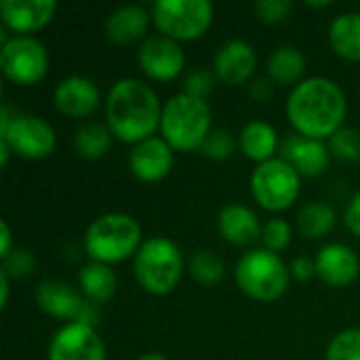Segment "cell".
Masks as SVG:
<instances>
[{
  "label": "cell",
  "mask_w": 360,
  "mask_h": 360,
  "mask_svg": "<svg viewBox=\"0 0 360 360\" xmlns=\"http://www.w3.org/2000/svg\"><path fill=\"white\" fill-rule=\"evenodd\" d=\"M346 95L329 78H306L293 86L287 101V118L295 133L310 139H331L346 118Z\"/></svg>",
  "instance_id": "6da1fadb"
},
{
  "label": "cell",
  "mask_w": 360,
  "mask_h": 360,
  "mask_svg": "<svg viewBox=\"0 0 360 360\" xmlns=\"http://www.w3.org/2000/svg\"><path fill=\"white\" fill-rule=\"evenodd\" d=\"M105 116L114 137L137 146L160 129L162 105L150 84L137 78H122L108 93Z\"/></svg>",
  "instance_id": "7a4b0ae2"
},
{
  "label": "cell",
  "mask_w": 360,
  "mask_h": 360,
  "mask_svg": "<svg viewBox=\"0 0 360 360\" xmlns=\"http://www.w3.org/2000/svg\"><path fill=\"white\" fill-rule=\"evenodd\" d=\"M211 108L205 99L179 93L162 105L160 133L162 139L177 152L202 150L211 129Z\"/></svg>",
  "instance_id": "3957f363"
},
{
  "label": "cell",
  "mask_w": 360,
  "mask_h": 360,
  "mask_svg": "<svg viewBox=\"0 0 360 360\" xmlns=\"http://www.w3.org/2000/svg\"><path fill=\"white\" fill-rule=\"evenodd\" d=\"M141 247V228L127 213H105L97 217L86 234L84 249L97 264H118L137 253Z\"/></svg>",
  "instance_id": "277c9868"
},
{
  "label": "cell",
  "mask_w": 360,
  "mask_h": 360,
  "mask_svg": "<svg viewBox=\"0 0 360 360\" xmlns=\"http://www.w3.org/2000/svg\"><path fill=\"white\" fill-rule=\"evenodd\" d=\"M184 266V253L173 240L152 236L135 253L133 272L143 291L152 295H167L181 281Z\"/></svg>",
  "instance_id": "5b68a950"
},
{
  "label": "cell",
  "mask_w": 360,
  "mask_h": 360,
  "mask_svg": "<svg viewBox=\"0 0 360 360\" xmlns=\"http://www.w3.org/2000/svg\"><path fill=\"white\" fill-rule=\"evenodd\" d=\"M289 270L283 259L268 249L245 253L236 266V283L249 297L257 302H274L289 287Z\"/></svg>",
  "instance_id": "8992f818"
},
{
  "label": "cell",
  "mask_w": 360,
  "mask_h": 360,
  "mask_svg": "<svg viewBox=\"0 0 360 360\" xmlns=\"http://www.w3.org/2000/svg\"><path fill=\"white\" fill-rule=\"evenodd\" d=\"M152 21L175 42L196 40L213 21V4L209 0H158L152 6Z\"/></svg>",
  "instance_id": "52a82bcc"
},
{
  "label": "cell",
  "mask_w": 360,
  "mask_h": 360,
  "mask_svg": "<svg viewBox=\"0 0 360 360\" xmlns=\"http://www.w3.org/2000/svg\"><path fill=\"white\" fill-rule=\"evenodd\" d=\"M302 175L283 158L257 165L251 175V194L266 211H285L300 196Z\"/></svg>",
  "instance_id": "ba28073f"
},
{
  "label": "cell",
  "mask_w": 360,
  "mask_h": 360,
  "mask_svg": "<svg viewBox=\"0 0 360 360\" xmlns=\"http://www.w3.org/2000/svg\"><path fill=\"white\" fill-rule=\"evenodd\" d=\"M0 141H4L11 148V152H15L21 158L38 160V158L49 156L55 150L57 135L46 120L38 116H25V114L11 116L8 110L2 108Z\"/></svg>",
  "instance_id": "9c48e42d"
},
{
  "label": "cell",
  "mask_w": 360,
  "mask_h": 360,
  "mask_svg": "<svg viewBox=\"0 0 360 360\" xmlns=\"http://www.w3.org/2000/svg\"><path fill=\"white\" fill-rule=\"evenodd\" d=\"M0 68L11 82L19 86H32L46 76L49 53L36 38L15 36L2 44Z\"/></svg>",
  "instance_id": "30bf717a"
},
{
  "label": "cell",
  "mask_w": 360,
  "mask_h": 360,
  "mask_svg": "<svg viewBox=\"0 0 360 360\" xmlns=\"http://www.w3.org/2000/svg\"><path fill=\"white\" fill-rule=\"evenodd\" d=\"M36 302L44 314L59 321L86 323V325H93L95 321L93 306L86 304L80 297V293H76L63 281H42L36 289Z\"/></svg>",
  "instance_id": "8fae6325"
},
{
  "label": "cell",
  "mask_w": 360,
  "mask_h": 360,
  "mask_svg": "<svg viewBox=\"0 0 360 360\" xmlns=\"http://www.w3.org/2000/svg\"><path fill=\"white\" fill-rule=\"evenodd\" d=\"M49 360H105V346L93 325L68 323L53 335Z\"/></svg>",
  "instance_id": "7c38bea8"
},
{
  "label": "cell",
  "mask_w": 360,
  "mask_h": 360,
  "mask_svg": "<svg viewBox=\"0 0 360 360\" xmlns=\"http://www.w3.org/2000/svg\"><path fill=\"white\" fill-rule=\"evenodd\" d=\"M141 70L152 80H173L177 78L186 68V55L179 46V42L167 38V36H150L143 40L137 53Z\"/></svg>",
  "instance_id": "4fadbf2b"
},
{
  "label": "cell",
  "mask_w": 360,
  "mask_h": 360,
  "mask_svg": "<svg viewBox=\"0 0 360 360\" xmlns=\"http://www.w3.org/2000/svg\"><path fill=\"white\" fill-rule=\"evenodd\" d=\"M57 11L55 0H4L0 2V17L6 30L17 36H27L42 30Z\"/></svg>",
  "instance_id": "5bb4252c"
},
{
  "label": "cell",
  "mask_w": 360,
  "mask_h": 360,
  "mask_svg": "<svg viewBox=\"0 0 360 360\" xmlns=\"http://www.w3.org/2000/svg\"><path fill=\"white\" fill-rule=\"evenodd\" d=\"M278 152L281 158L287 160L304 177L323 175L329 167V148L323 141L304 137L300 133H291L281 139Z\"/></svg>",
  "instance_id": "9a60e30c"
},
{
  "label": "cell",
  "mask_w": 360,
  "mask_h": 360,
  "mask_svg": "<svg viewBox=\"0 0 360 360\" xmlns=\"http://www.w3.org/2000/svg\"><path fill=\"white\" fill-rule=\"evenodd\" d=\"M129 169L139 181L156 184L173 169V148L162 137H150L133 148Z\"/></svg>",
  "instance_id": "2e32d148"
},
{
  "label": "cell",
  "mask_w": 360,
  "mask_h": 360,
  "mask_svg": "<svg viewBox=\"0 0 360 360\" xmlns=\"http://www.w3.org/2000/svg\"><path fill=\"white\" fill-rule=\"evenodd\" d=\"M255 68H257V55L253 46L247 44L245 40L226 42L213 59L215 76L230 86L249 82L255 74Z\"/></svg>",
  "instance_id": "e0dca14e"
},
{
  "label": "cell",
  "mask_w": 360,
  "mask_h": 360,
  "mask_svg": "<svg viewBox=\"0 0 360 360\" xmlns=\"http://www.w3.org/2000/svg\"><path fill=\"white\" fill-rule=\"evenodd\" d=\"M99 89L93 80L82 76L63 78L55 89V105L70 118L91 116L99 108Z\"/></svg>",
  "instance_id": "ac0fdd59"
},
{
  "label": "cell",
  "mask_w": 360,
  "mask_h": 360,
  "mask_svg": "<svg viewBox=\"0 0 360 360\" xmlns=\"http://www.w3.org/2000/svg\"><path fill=\"white\" fill-rule=\"evenodd\" d=\"M316 274L323 283L331 287H348L356 281L360 272V264L356 253L340 243L327 245L319 251L316 259Z\"/></svg>",
  "instance_id": "d6986e66"
},
{
  "label": "cell",
  "mask_w": 360,
  "mask_h": 360,
  "mask_svg": "<svg viewBox=\"0 0 360 360\" xmlns=\"http://www.w3.org/2000/svg\"><path fill=\"white\" fill-rule=\"evenodd\" d=\"M217 228L230 245H238V247H247L255 243L264 232L259 217L253 213V209L245 205L224 207L217 215Z\"/></svg>",
  "instance_id": "ffe728a7"
},
{
  "label": "cell",
  "mask_w": 360,
  "mask_h": 360,
  "mask_svg": "<svg viewBox=\"0 0 360 360\" xmlns=\"http://www.w3.org/2000/svg\"><path fill=\"white\" fill-rule=\"evenodd\" d=\"M150 27V13L141 6H120L110 13L105 34L116 44H129L146 36Z\"/></svg>",
  "instance_id": "44dd1931"
},
{
  "label": "cell",
  "mask_w": 360,
  "mask_h": 360,
  "mask_svg": "<svg viewBox=\"0 0 360 360\" xmlns=\"http://www.w3.org/2000/svg\"><path fill=\"white\" fill-rule=\"evenodd\" d=\"M238 146L249 160H255L262 165V162H268L274 158V154L281 148V139H278L274 127H270L268 122H262V120H253V122L245 124V129L240 131Z\"/></svg>",
  "instance_id": "7402d4cb"
},
{
  "label": "cell",
  "mask_w": 360,
  "mask_h": 360,
  "mask_svg": "<svg viewBox=\"0 0 360 360\" xmlns=\"http://www.w3.org/2000/svg\"><path fill=\"white\" fill-rule=\"evenodd\" d=\"M329 42L340 57L360 61V13H344L335 17L329 27Z\"/></svg>",
  "instance_id": "603a6c76"
},
{
  "label": "cell",
  "mask_w": 360,
  "mask_h": 360,
  "mask_svg": "<svg viewBox=\"0 0 360 360\" xmlns=\"http://www.w3.org/2000/svg\"><path fill=\"white\" fill-rule=\"evenodd\" d=\"M78 285L82 289V293L97 304L110 302L116 295L118 289V278L114 274V270L105 264H89L80 270L78 274Z\"/></svg>",
  "instance_id": "cb8c5ba5"
},
{
  "label": "cell",
  "mask_w": 360,
  "mask_h": 360,
  "mask_svg": "<svg viewBox=\"0 0 360 360\" xmlns=\"http://www.w3.org/2000/svg\"><path fill=\"white\" fill-rule=\"evenodd\" d=\"M306 72V57L295 46H281L268 59V74L270 80L283 86L300 84Z\"/></svg>",
  "instance_id": "d4e9b609"
},
{
  "label": "cell",
  "mask_w": 360,
  "mask_h": 360,
  "mask_svg": "<svg viewBox=\"0 0 360 360\" xmlns=\"http://www.w3.org/2000/svg\"><path fill=\"white\" fill-rule=\"evenodd\" d=\"M335 224H338V215L329 202L312 200V202H306L297 213V230L306 238H312V240L331 234Z\"/></svg>",
  "instance_id": "484cf974"
},
{
  "label": "cell",
  "mask_w": 360,
  "mask_h": 360,
  "mask_svg": "<svg viewBox=\"0 0 360 360\" xmlns=\"http://www.w3.org/2000/svg\"><path fill=\"white\" fill-rule=\"evenodd\" d=\"M112 146V131L105 124H84L74 135V148L78 156L86 160L103 158Z\"/></svg>",
  "instance_id": "4316f807"
},
{
  "label": "cell",
  "mask_w": 360,
  "mask_h": 360,
  "mask_svg": "<svg viewBox=\"0 0 360 360\" xmlns=\"http://www.w3.org/2000/svg\"><path fill=\"white\" fill-rule=\"evenodd\" d=\"M190 272L200 285H217L224 278V262L213 251H196L190 257Z\"/></svg>",
  "instance_id": "83f0119b"
},
{
  "label": "cell",
  "mask_w": 360,
  "mask_h": 360,
  "mask_svg": "<svg viewBox=\"0 0 360 360\" xmlns=\"http://www.w3.org/2000/svg\"><path fill=\"white\" fill-rule=\"evenodd\" d=\"M327 360H360V329L338 333L327 348Z\"/></svg>",
  "instance_id": "f1b7e54d"
},
{
  "label": "cell",
  "mask_w": 360,
  "mask_h": 360,
  "mask_svg": "<svg viewBox=\"0 0 360 360\" xmlns=\"http://www.w3.org/2000/svg\"><path fill=\"white\" fill-rule=\"evenodd\" d=\"M329 150L346 162L360 160V135L354 129H340L331 139H329Z\"/></svg>",
  "instance_id": "f546056e"
},
{
  "label": "cell",
  "mask_w": 360,
  "mask_h": 360,
  "mask_svg": "<svg viewBox=\"0 0 360 360\" xmlns=\"http://www.w3.org/2000/svg\"><path fill=\"white\" fill-rule=\"evenodd\" d=\"M236 139L228 129H213L202 143V154L213 160H226L234 154Z\"/></svg>",
  "instance_id": "4dcf8cb0"
},
{
  "label": "cell",
  "mask_w": 360,
  "mask_h": 360,
  "mask_svg": "<svg viewBox=\"0 0 360 360\" xmlns=\"http://www.w3.org/2000/svg\"><path fill=\"white\" fill-rule=\"evenodd\" d=\"M262 240L266 245L268 251L272 253H278V251H285L291 243V226L276 217V219H270L266 226H264V232H262Z\"/></svg>",
  "instance_id": "1f68e13d"
},
{
  "label": "cell",
  "mask_w": 360,
  "mask_h": 360,
  "mask_svg": "<svg viewBox=\"0 0 360 360\" xmlns=\"http://www.w3.org/2000/svg\"><path fill=\"white\" fill-rule=\"evenodd\" d=\"M2 262H4L2 264V272H6L8 278H23L36 266L34 255L30 251H25V249H13Z\"/></svg>",
  "instance_id": "d6a6232c"
},
{
  "label": "cell",
  "mask_w": 360,
  "mask_h": 360,
  "mask_svg": "<svg viewBox=\"0 0 360 360\" xmlns=\"http://www.w3.org/2000/svg\"><path fill=\"white\" fill-rule=\"evenodd\" d=\"M215 78L209 70H192L184 78V93L196 99H207V95L213 91Z\"/></svg>",
  "instance_id": "836d02e7"
},
{
  "label": "cell",
  "mask_w": 360,
  "mask_h": 360,
  "mask_svg": "<svg viewBox=\"0 0 360 360\" xmlns=\"http://www.w3.org/2000/svg\"><path fill=\"white\" fill-rule=\"evenodd\" d=\"M293 8L291 0H259L255 2V13L264 23H281Z\"/></svg>",
  "instance_id": "e575fe53"
},
{
  "label": "cell",
  "mask_w": 360,
  "mask_h": 360,
  "mask_svg": "<svg viewBox=\"0 0 360 360\" xmlns=\"http://www.w3.org/2000/svg\"><path fill=\"white\" fill-rule=\"evenodd\" d=\"M344 221H346V226H348V230L354 234V236H359L360 238V192L348 202V207H346V215H344Z\"/></svg>",
  "instance_id": "d590c367"
},
{
  "label": "cell",
  "mask_w": 360,
  "mask_h": 360,
  "mask_svg": "<svg viewBox=\"0 0 360 360\" xmlns=\"http://www.w3.org/2000/svg\"><path fill=\"white\" fill-rule=\"evenodd\" d=\"M289 272H291L297 281H308L310 276L316 274V264H314L312 259H308V257H297V259H293Z\"/></svg>",
  "instance_id": "8d00e7d4"
},
{
  "label": "cell",
  "mask_w": 360,
  "mask_h": 360,
  "mask_svg": "<svg viewBox=\"0 0 360 360\" xmlns=\"http://www.w3.org/2000/svg\"><path fill=\"white\" fill-rule=\"evenodd\" d=\"M272 93H274V89H272V80H266V78L255 80V82L249 86V95H251V99H253V101H257V103L268 101V99L272 97Z\"/></svg>",
  "instance_id": "74e56055"
},
{
  "label": "cell",
  "mask_w": 360,
  "mask_h": 360,
  "mask_svg": "<svg viewBox=\"0 0 360 360\" xmlns=\"http://www.w3.org/2000/svg\"><path fill=\"white\" fill-rule=\"evenodd\" d=\"M0 232H2V247H0V257L4 259L13 249H11V243H13V238H11V228H8V224L6 221H2L0 224Z\"/></svg>",
  "instance_id": "f35d334b"
},
{
  "label": "cell",
  "mask_w": 360,
  "mask_h": 360,
  "mask_svg": "<svg viewBox=\"0 0 360 360\" xmlns=\"http://www.w3.org/2000/svg\"><path fill=\"white\" fill-rule=\"evenodd\" d=\"M8 274L6 272H2L0 270V291H2V297H0V306L4 308L6 306V302H8Z\"/></svg>",
  "instance_id": "ab89813d"
},
{
  "label": "cell",
  "mask_w": 360,
  "mask_h": 360,
  "mask_svg": "<svg viewBox=\"0 0 360 360\" xmlns=\"http://www.w3.org/2000/svg\"><path fill=\"white\" fill-rule=\"evenodd\" d=\"M8 154H11V148H8L4 141H0V162H2V167H6V162H8Z\"/></svg>",
  "instance_id": "60d3db41"
},
{
  "label": "cell",
  "mask_w": 360,
  "mask_h": 360,
  "mask_svg": "<svg viewBox=\"0 0 360 360\" xmlns=\"http://www.w3.org/2000/svg\"><path fill=\"white\" fill-rule=\"evenodd\" d=\"M137 360H169L165 359L162 354H156V352H150V354H143V356H139Z\"/></svg>",
  "instance_id": "b9f144b4"
},
{
  "label": "cell",
  "mask_w": 360,
  "mask_h": 360,
  "mask_svg": "<svg viewBox=\"0 0 360 360\" xmlns=\"http://www.w3.org/2000/svg\"><path fill=\"white\" fill-rule=\"evenodd\" d=\"M310 6H331V2H308Z\"/></svg>",
  "instance_id": "7bdbcfd3"
}]
</instances>
